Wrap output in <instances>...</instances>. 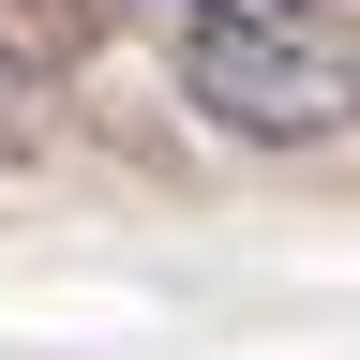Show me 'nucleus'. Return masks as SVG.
<instances>
[{"mask_svg":"<svg viewBox=\"0 0 360 360\" xmlns=\"http://www.w3.org/2000/svg\"><path fill=\"white\" fill-rule=\"evenodd\" d=\"M120 0H0V75H75Z\"/></svg>","mask_w":360,"mask_h":360,"instance_id":"obj_2","label":"nucleus"},{"mask_svg":"<svg viewBox=\"0 0 360 360\" xmlns=\"http://www.w3.org/2000/svg\"><path fill=\"white\" fill-rule=\"evenodd\" d=\"M15 150H30V120H15V75H0V165H15Z\"/></svg>","mask_w":360,"mask_h":360,"instance_id":"obj_4","label":"nucleus"},{"mask_svg":"<svg viewBox=\"0 0 360 360\" xmlns=\"http://www.w3.org/2000/svg\"><path fill=\"white\" fill-rule=\"evenodd\" d=\"M180 105L240 150H315V135H360V30L315 15V0H240V15L165 30Z\"/></svg>","mask_w":360,"mask_h":360,"instance_id":"obj_1","label":"nucleus"},{"mask_svg":"<svg viewBox=\"0 0 360 360\" xmlns=\"http://www.w3.org/2000/svg\"><path fill=\"white\" fill-rule=\"evenodd\" d=\"M150 30H195V15H240V0H135Z\"/></svg>","mask_w":360,"mask_h":360,"instance_id":"obj_3","label":"nucleus"}]
</instances>
